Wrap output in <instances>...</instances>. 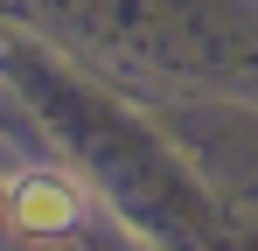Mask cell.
<instances>
[{"label":"cell","mask_w":258,"mask_h":251,"mask_svg":"<svg viewBox=\"0 0 258 251\" xmlns=\"http://www.w3.org/2000/svg\"><path fill=\"white\" fill-rule=\"evenodd\" d=\"M77 216H84L77 189L56 181V174H14V181H7V223H14L21 237H56V230H70Z\"/></svg>","instance_id":"cell-1"},{"label":"cell","mask_w":258,"mask_h":251,"mask_svg":"<svg viewBox=\"0 0 258 251\" xmlns=\"http://www.w3.org/2000/svg\"><path fill=\"white\" fill-rule=\"evenodd\" d=\"M0 77H7V49H0Z\"/></svg>","instance_id":"cell-2"}]
</instances>
